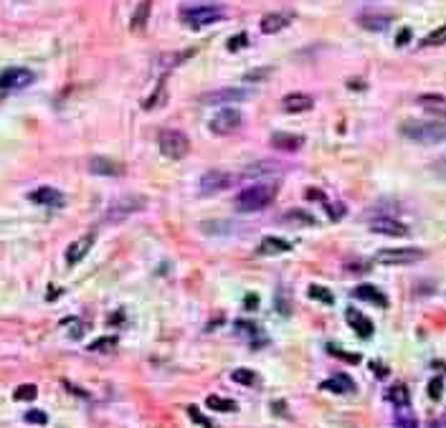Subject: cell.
<instances>
[{
	"label": "cell",
	"instance_id": "cell-1",
	"mask_svg": "<svg viewBox=\"0 0 446 428\" xmlns=\"http://www.w3.org/2000/svg\"><path fill=\"white\" fill-rule=\"evenodd\" d=\"M279 193V185L274 180H264V183H256L246 190L238 193L236 198V208L243 211V213H256V211H264L266 206H271V200L277 198Z\"/></svg>",
	"mask_w": 446,
	"mask_h": 428
},
{
	"label": "cell",
	"instance_id": "cell-2",
	"mask_svg": "<svg viewBox=\"0 0 446 428\" xmlns=\"http://www.w3.org/2000/svg\"><path fill=\"white\" fill-rule=\"evenodd\" d=\"M401 135L411 142L418 144H439L446 140V124L444 122H424V119H413L401 124Z\"/></svg>",
	"mask_w": 446,
	"mask_h": 428
},
{
	"label": "cell",
	"instance_id": "cell-3",
	"mask_svg": "<svg viewBox=\"0 0 446 428\" xmlns=\"http://www.w3.org/2000/svg\"><path fill=\"white\" fill-rule=\"evenodd\" d=\"M223 15H226V10L216 3H198V5L180 8V20L190 28H203V26L218 23V20H223Z\"/></svg>",
	"mask_w": 446,
	"mask_h": 428
},
{
	"label": "cell",
	"instance_id": "cell-4",
	"mask_svg": "<svg viewBox=\"0 0 446 428\" xmlns=\"http://www.w3.org/2000/svg\"><path fill=\"white\" fill-rule=\"evenodd\" d=\"M426 259V251L424 248H413V246H401V248H380L375 254V261L378 264H385V266H406V264H418Z\"/></svg>",
	"mask_w": 446,
	"mask_h": 428
},
{
	"label": "cell",
	"instance_id": "cell-5",
	"mask_svg": "<svg viewBox=\"0 0 446 428\" xmlns=\"http://www.w3.org/2000/svg\"><path fill=\"white\" fill-rule=\"evenodd\" d=\"M157 142H160V152H162L167 160H183V157L190 152V140H188V135H183V132H178V130H162L160 137H157Z\"/></svg>",
	"mask_w": 446,
	"mask_h": 428
},
{
	"label": "cell",
	"instance_id": "cell-6",
	"mask_svg": "<svg viewBox=\"0 0 446 428\" xmlns=\"http://www.w3.org/2000/svg\"><path fill=\"white\" fill-rule=\"evenodd\" d=\"M142 208H145V198H140V195L119 198V200H114V203L104 211V220H107V223H117V220H125L127 215L137 213V211H142Z\"/></svg>",
	"mask_w": 446,
	"mask_h": 428
},
{
	"label": "cell",
	"instance_id": "cell-7",
	"mask_svg": "<svg viewBox=\"0 0 446 428\" xmlns=\"http://www.w3.org/2000/svg\"><path fill=\"white\" fill-rule=\"evenodd\" d=\"M251 96H254L251 89L223 86V89H213V91L201 94V102H203V104H228V102H243V99H251Z\"/></svg>",
	"mask_w": 446,
	"mask_h": 428
},
{
	"label": "cell",
	"instance_id": "cell-8",
	"mask_svg": "<svg viewBox=\"0 0 446 428\" xmlns=\"http://www.w3.org/2000/svg\"><path fill=\"white\" fill-rule=\"evenodd\" d=\"M241 122H243V117H241V112H238V109H221L218 114H213V117H211L208 127H211V132H213V135H221V137H226V135H233V132L241 127Z\"/></svg>",
	"mask_w": 446,
	"mask_h": 428
},
{
	"label": "cell",
	"instance_id": "cell-9",
	"mask_svg": "<svg viewBox=\"0 0 446 428\" xmlns=\"http://www.w3.org/2000/svg\"><path fill=\"white\" fill-rule=\"evenodd\" d=\"M231 185H233V175H231V172H223V170H208V172L201 178L198 190H201L203 195H216V193H221V190L231 188Z\"/></svg>",
	"mask_w": 446,
	"mask_h": 428
},
{
	"label": "cell",
	"instance_id": "cell-10",
	"mask_svg": "<svg viewBox=\"0 0 446 428\" xmlns=\"http://www.w3.org/2000/svg\"><path fill=\"white\" fill-rule=\"evenodd\" d=\"M33 71L23 69V66H10V69H3L0 71V89L8 91V89H23V86H31L33 84Z\"/></svg>",
	"mask_w": 446,
	"mask_h": 428
},
{
	"label": "cell",
	"instance_id": "cell-11",
	"mask_svg": "<svg viewBox=\"0 0 446 428\" xmlns=\"http://www.w3.org/2000/svg\"><path fill=\"white\" fill-rule=\"evenodd\" d=\"M370 231L373 233H380V236H393V238H401V236H408V225L390 218V215H383V218H373L370 220Z\"/></svg>",
	"mask_w": 446,
	"mask_h": 428
},
{
	"label": "cell",
	"instance_id": "cell-12",
	"mask_svg": "<svg viewBox=\"0 0 446 428\" xmlns=\"http://www.w3.org/2000/svg\"><path fill=\"white\" fill-rule=\"evenodd\" d=\"M89 172L102 175V178H119V175H125V165L112 160V157H91L89 160Z\"/></svg>",
	"mask_w": 446,
	"mask_h": 428
},
{
	"label": "cell",
	"instance_id": "cell-13",
	"mask_svg": "<svg viewBox=\"0 0 446 428\" xmlns=\"http://www.w3.org/2000/svg\"><path fill=\"white\" fill-rule=\"evenodd\" d=\"M94 238H96V233L91 231V233H86V236H81V238H76L74 243L66 248V264L69 266H76L89 251H91V246H94Z\"/></svg>",
	"mask_w": 446,
	"mask_h": 428
},
{
	"label": "cell",
	"instance_id": "cell-14",
	"mask_svg": "<svg viewBox=\"0 0 446 428\" xmlns=\"http://www.w3.org/2000/svg\"><path fill=\"white\" fill-rule=\"evenodd\" d=\"M28 198H31L36 206H48V208H61V206H64V200H66L61 190H56V188H48V185H43V188L33 190Z\"/></svg>",
	"mask_w": 446,
	"mask_h": 428
},
{
	"label": "cell",
	"instance_id": "cell-15",
	"mask_svg": "<svg viewBox=\"0 0 446 428\" xmlns=\"http://www.w3.org/2000/svg\"><path fill=\"white\" fill-rule=\"evenodd\" d=\"M345 319H348V324L355 330L358 337H370L373 335V322L363 314V312H358L355 307H348V309H345Z\"/></svg>",
	"mask_w": 446,
	"mask_h": 428
},
{
	"label": "cell",
	"instance_id": "cell-16",
	"mask_svg": "<svg viewBox=\"0 0 446 428\" xmlns=\"http://www.w3.org/2000/svg\"><path fill=\"white\" fill-rule=\"evenodd\" d=\"M271 147H277L282 152H297V149L304 147V137L292 135V132H274L271 135Z\"/></svg>",
	"mask_w": 446,
	"mask_h": 428
},
{
	"label": "cell",
	"instance_id": "cell-17",
	"mask_svg": "<svg viewBox=\"0 0 446 428\" xmlns=\"http://www.w3.org/2000/svg\"><path fill=\"white\" fill-rule=\"evenodd\" d=\"M312 96L309 94H302V91H294V94H287L284 99H282V107H284V112H289V114H299V112H307V109H312Z\"/></svg>",
	"mask_w": 446,
	"mask_h": 428
},
{
	"label": "cell",
	"instance_id": "cell-18",
	"mask_svg": "<svg viewBox=\"0 0 446 428\" xmlns=\"http://www.w3.org/2000/svg\"><path fill=\"white\" fill-rule=\"evenodd\" d=\"M284 251H292V243L279 238V236H266L259 243V254H264V256H274V254H284Z\"/></svg>",
	"mask_w": 446,
	"mask_h": 428
},
{
	"label": "cell",
	"instance_id": "cell-19",
	"mask_svg": "<svg viewBox=\"0 0 446 428\" xmlns=\"http://www.w3.org/2000/svg\"><path fill=\"white\" fill-rule=\"evenodd\" d=\"M319 388H322V390L340 393V395H345V393H355V383H353L348 375H332V377H330V380H325Z\"/></svg>",
	"mask_w": 446,
	"mask_h": 428
},
{
	"label": "cell",
	"instance_id": "cell-20",
	"mask_svg": "<svg viewBox=\"0 0 446 428\" xmlns=\"http://www.w3.org/2000/svg\"><path fill=\"white\" fill-rule=\"evenodd\" d=\"M385 400L393 403L395 408H408V403H411V393H408V388H406L403 383H395V385H390V388L385 390Z\"/></svg>",
	"mask_w": 446,
	"mask_h": 428
},
{
	"label": "cell",
	"instance_id": "cell-21",
	"mask_svg": "<svg viewBox=\"0 0 446 428\" xmlns=\"http://www.w3.org/2000/svg\"><path fill=\"white\" fill-rule=\"evenodd\" d=\"M284 26H289V18L284 13H269L261 18V33L271 36V33H279Z\"/></svg>",
	"mask_w": 446,
	"mask_h": 428
},
{
	"label": "cell",
	"instance_id": "cell-22",
	"mask_svg": "<svg viewBox=\"0 0 446 428\" xmlns=\"http://www.w3.org/2000/svg\"><path fill=\"white\" fill-rule=\"evenodd\" d=\"M355 296H358V299H365V301H373L375 307H385V304H388V296H385L380 289H375V286H370V284L355 286Z\"/></svg>",
	"mask_w": 446,
	"mask_h": 428
},
{
	"label": "cell",
	"instance_id": "cell-23",
	"mask_svg": "<svg viewBox=\"0 0 446 428\" xmlns=\"http://www.w3.org/2000/svg\"><path fill=\"white\" fill-rule=\"evenodd\" d=\"M269 172H279V165L277 162H254V165H249V167H243L241 170V175L243 178H264V175H269Z\"/></svg>",
	"mask_w": 446,
	"mask_h": 428
},
{
	"label": "cell",
	"instance_id": "cell-24",
	"mask_svg": "<svg viewBox=\"0 0 446 428\" xmlns=\"http://www.w3.org/2000/svg\"><path fill=\"white\" fill-rule=\"evenodd\" d=\"M418 104H421L424 109L439 114V117L446 112V99L441 96V94H424V96H418Z\"/></svg>",
	"mask_w": 446,
	"mask_h": 428
},
{
	"label": "cell",
	"instance_id": "cell-25",
	"mask_svg": "<svg viewBox=\"0 0 446 428\" xmlns=\"http://www.w3.org/2000/svg\"><path fill=\"white\" fill-rule=\"evenodd\" d=\"M282 220L289 223V225H317V218H314V215L307 213V211H299V208L287 211V213L282 215Z\"/></svg>",
	"mask_w": 446,
	"mask_h": 428
},
{
	"label": "cell",
	"instance_id": "cell-26",
	"mask_svg": "<svg viewBox=\"0 0 446 428\" xmlns=\"http://www.w3.org/2000/svg\"><path fill=\"white\" fill-rule=\"evenodd\" d=\"M150 8H152V0H142L132 15V31H145L147 26V18H150Z\"/></svg>",
	"mask_w": 446,
	"mask_h": 428
},
{
	"label": "cell",
	"instance_id": "cell-27",
	"mask_svg": "<svg viewBox=\"0 0 446 428\" xmlns=\"http://www.w3.org/2000/svg\"><path fill=\"white\" fill-rule=\"evenodd\" d=\"M360 26L368 31H385L390 26V15H363Z\"/></svg>",
	"mask_w": 446,
	"mask_h": 428
},
{
	"label": "cell",
	"instance_id": "cell-28",
	"mask_svg": "<svg viewBox=\"0 0 446 428\" xmlns=\"http://www.w3.org/2000/svg\"><path fill=\"white\" fill-rule=\"evenodd\" d=\"M309 296L314 299V301H319V304H335V294L327 289V286H319V284H312L309 286Z\"/></svg>",
	"mask_w": 446,
	"mask_h": 428
},
{
	"label": "cell",
	"instance_id": "cell-29",
	"mask_svg": "<svg viewBox=\"0 0 446 428\" xmlns=\"http://www.w3.org/2000/svg\"><path fill=\"white\" fill-rule=\"evenodd\" d=\"M233 383H238V385H256L259 383V375L254 372V370H249V367H238V370H233Z\"/></svg>",
	"mask_w": 446,
	"mask_h": 428
},
{
	"label": "cell",
	"instance_id": "cell-30",
	"mask_svg": "<svg viewBox=\"0 0 446 428\" xmlns=\"http://www.w3.org/2000/svg\"><path fill=\"white\" fill-rule=\"evenodd\" d=\"M206 406L211 408V411H226V413H233L236 411V403L233 400H228V398H218V395H208V400H206Z\"/></svg>",
	"mask_w": 446,
	"mask_h": 428
},
{
	"label": "cell",
	"instance_id": "cell-31",
	"mask_svg": "<svg viewBox=\"0 0 446 428\" xmlns=\"http://www.w3.org/2000/svg\"><path fill=\"white\" fill-rule=\"evenodd\" d=\"M395 428H418V423H416V416L406 408H398V413H395Z\"/></svg>",
	"mask_w": 446,
	"mask_h": 428
},
{
	"label": "cell",
	"instance_id": "cell-32",
	"mask_svg": "<svg viewBox=\"0 0 446 428\" xmlns=\"http://www.w3.org/2000/svg\"><path fill=\"white\" fill-rule=\"evenodd\" d=\"M114 347H117V337H99L89 345L91 353H112Z\"/></svg>",
	"mask_w": 446,
	"mask_h": 428
},
{
	"label": "cell",
	"instance_id": "cell-33",
	"mask_svg": "<svg viewBox=\"0 0 446 428\" xmlns=\"http://www.w3.org/2000/svg\"><path fill=\"white\" fill-rule=\"evenodd\" d=\"M444 38H446V28L444 26H439L436 31H431L424 41H421V46H441L444 43Z\"/></svg>",
	"mask_w": 446,
	"mask_h": 428
},
{
	"label": "cell",
	"instance_id": "cell-34",
	"mask_svg": "<svg viewBox=\"0 0 446 428\" xmlns=\"http://www.w3.org/2000/svg\"><path fill=\"white\" fill-rule=\"evenodd\" d=\"M13 395H15V400H33V398L38 395V388L31 385V383H28V385H18Z\"/></svg>",
	"mask_w": 446,
	"mask_h": 428
},
{
	"label": "cell",
	"instance_id": "cell-35",
	"mask_svg": "<svg viewBox=\"0 0 446 428\" xmlns=\"http://www.w3.org/2000/svg\"><path fill=\"white\" fill-rule=\"evenodd\" d=\"M441 393H444V377L436 375L429 383V395H431V400H441Z\"/></svg>",
	"mask_w": 446,
	"mask_h": 428
},
{
	"label": "cell",
	"instance_id": "cell-36",
	"mask_svg": "<svg viewBox=\"0 0 446 428\" xmlns=\"http://www.w3.org/2000/svg\"><path fill=\"white\" fill-rule=\"evenodd\" d=\"M246 43H249V36H246V33H236V36H231V38H228V43H226V46H228V51H241Z\"/></svg>",
	"mask_w": 446,
	"mask_h": 428
},
{
	"label": "cell",
	"instance_id": "cell-37",
	"mask_svg": "<svg viewBox=\"0 0 446 428\" xmlns=\"http://www.w3.org/2000/svg\"><path fill=\"white\" fill-rule=\"evenodd\" d=\"M26 421L33 423V426H46V423H48V416H46L43 411H28V413H26Z\"/></svg>",
	"mask_w": 446,
	"mask_h": 428
},
{
	"label": "cell",
	"instance_id": "cell-38",
	"mask_svg": "<svg viewBox=\"0 0 446 428\" xmlns=\"http://www.w3.org/2000/svg\"><path fill=\"white\" fill-rule=\"evenodd\" d=\"M271 66H266V69H254V71H246L243 73V81H261V79H266V76H271Z\"/></svg>",
	"mask_w": 446,
	"mask_h": 428
},
{
	"label": "cell",
	"instance_id": "cell-39",
	"mask_svg": "<svg viewBox=\"0 0 446 428\" xmlns=\"http://www.w3.org/2000/svg\"><path fill=\"white\" fill-rule=\"evenodd\" d=\"M327 350H330V353H332V355L342 357V360H350V362H353V365H358V362H360V355H358V353H345V350H340V347H335V345H330V347H327Z\"/></svg>",
	"mask_w": 446,
	"mask_h": 428
},
{
	"label": "cell",
	"instance_id": "cell-40",
	"mask_svg": "<svg viewBox=\"0 0 446 428\" xmlns=\"http://www.w3.org/2000/svg\"><path fill=\"white\" fill-rule=\"evenodd\" d=\"M188 416H190V418H193V421H195L198 426H203V428H213V426H211V421H208L206 416H201V411H198L195 406H190V408H188Z\"/></svg>",
	"mask_w": 446,
	"mask_h": 428
},
{
	"label": "cell",
	"instance_id": "cell-41",
	"mask_svg": "<svg viewBox=\"0 0 446 428\" xmlns=\"http://www.w3.org/2000/svg\"><path fill=\"white\" fill-rule=\"evenodd\" d=\"M160 99H165V86H162V84L157 86V91H155V94L150 96V99H147V102H145V104H142V107H145V109H155Z\"/></svg>",
	"mask_w": 446,
	"mask_h": 428
},
{
	"label": "cell",
	"instance_id": "cell-42",
	"mask_svg": "<svg viewBox=\"0 0 446 428\" xmlns=\"http://www.w3.org/2000/svg\"><path fill=\"white\" fill-rule=\"evenodd\" d=\"M411 36H413V31H411V28H401V31H398V36H395V46H406V43L411 41Z\"/></svg>",
	"mask_w": 446,
	"mask_h": 428
},
{
	"label": "cell",
	"instance_id": "cell-43",
	"mask_svg": "<svg viewBox=\"0 0 446 428\" xmlns=\"http://www.w3.org/2000/svg\"><path fill=\"white\" fill-rule=\"evenodd\" d=\"M259 307V296L256 294H249L246 296V309H256Z\"/></svg>",
	"mask_w": 446,
	"mask_h": 428
},
{
	"label": "cell",
	"instance_id": "cell-44",
	"mask_svg": "<svg viewBox=\"0 0 446 428\" xmlns=\"http://www.w3.org/2000/svg\"><path fill=\"white\" fill-rule=\"evenodd\" d=\"M370 367L378 372V377H385V375H388V367H380L378 362H370Z\"/></svg>",
	"mask_w": 446,
	"mask_h": 428
}]
</instances>
